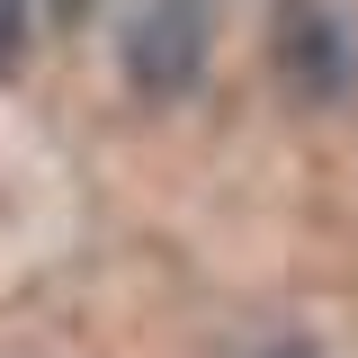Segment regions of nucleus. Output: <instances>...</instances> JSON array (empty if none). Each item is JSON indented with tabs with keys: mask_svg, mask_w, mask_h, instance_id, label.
Masks as SVG:
<instances>
[{
	"mask_svg": "<svg viewBox=\"0 0 358 358\" xmlns=\"http://www.w3.org/2000/svg\"><path fill=\"white\" fill-rule=\"evenodd\" d=\"M206 36H215V9L206 0H152L126 36V81L152 90V99H179L206 63Z\"/></svg>",
	"mask_w": 358,
	"mask_h": 358,
	"instance_id": "1",
	"label": "nucleus"
},
{
	"mask_svg": "<svg viewBox=\"0 0 358 358\" xmlns=\"http://www.w3.org/2000/svg\"><path fill=\"white\" fill-rule=\"evenodd\" d=\"M18 45H27V9H18V0H0V72L18 63Z\"/></svg>",
	"mask_w": 358,
	"mask_h": 358,
	"instance_id": "3",
	"label": "nucleus"
},
{
	"mask_svg": "<svg viewBox=\"0 0 358 358\" xmlns=\"http://www.w3.org/2000/svg\"><path fill=\"white\" fill-rule=\"evenodd\" d=\"M278 72L305 90V99H341L350 45H341V18L322 0H278Z\"/></svg>",
	"mask_w": 358,
	"mask_h": 358,
	"instance_id": "2",
	"label": "nucleus"
},
{
	"mask_svg": "<svg viewBox=\"0 0 358 358\" xmlns=\"http://www.w3.org/2000/svg\"><path fill=\"white\" fill-rule=\"evenodd\" d=\"M268 358H313V350H268Z\"/></svg>",
	"mask_w": 358,
	"mask_h": 358,
	"instance_id": "4",
	"label": "nucleus"
}]
</instances>
